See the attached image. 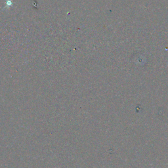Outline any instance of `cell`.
<instances>
[{
	"instance_id": "obj_1",
	"label": "cell",
	"mask_w": 168,
	"mask_h": 168,
	"mask_svg": "<svg viewBox=\"0 0 168 168\" xmlns=\"http://www.w3.org/2000/svg\"><path fill=\"white\" fill-rule=\"evenodd\" d=\"M12 4H13V3H12L11 0H8V1L6 2V5H7V6H8V7H11L12 5Z\"/></svg>"
}]
</instances>
